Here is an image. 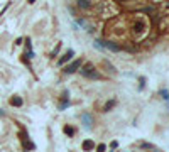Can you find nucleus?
I'll return each instance as SVG.
<instances>
[{
  "mask_svg": "<svg viewBox=\"0 0 169 152\" xmlns=\"http://www.w3.org/2000/svg\"><path fill=\"white\" fill-rule=\"evenodd\" d=\"M81 68V66H80ZM81 76H85V78H90V80H100L102 75L95 69V66L92 63H86L83 68H81Z\"/></svg>",
  "mask_w": 169,
  "mask_h": 152,
  "instance_id": "1",
  "label": "nucleus"
},
{
  "mask_svg": "<svg viewBox=\"0 0 169 152\" xmlns=\"http://www.w3.org/2000/svg\"><path fill=\"white\" fill-rule=\"evenodd\" d=\"M100 44H102L103 49H107V51H112V52H120L122 51L120 44L113 42V41H100Z\"/></svg>",
  "mask_w": 169,
  "mask_h": 152,
  "instance_id": "2",
  "label": "nucleus"
},
{
  "mask_svg": "<svg viewBox=\"0 0 169 152\" xmlns=\"http://www.w3.org/2000/svg\"><path fill=\"white\" fill-rule=\"evenodd\" d=\"M132 31H134V34H135V36L142 34V32L146 31V22H144L142 19H137V20H135V24L132 26Z\"/></svg>",
  "mask_w": 169,
  "mask_h": 152,
  "instance_id": "3",
  "label": "nucleus"
},
{
  "mask_svg": "<svg viewBox=\"0 0 169 152\" xmlns=\"http://www.w3.org/2000/svg\"><path fill=\"white\" fill-rule=\"evenodd\" d=\"M80 66H81V59H76V61H73L71 64H68V66L64 68V73H66V75H73Z\"/></svg>",
  "mask_w": 169,
  "mask_h": 152,
  "instance_id": "4",
  "label": "nucleus"
},
{
  "mask_svg": "<svg viewBox=\"0 0 169 152\" xmlns=\"http://www.w3.org/2000/svg\"><path fill=\"white\" fill-rule=\"evenodd\" d=\"M73 56H75V51H73V49H68V51L64 52V56L61 57L59 61H57V66H63V64H64V63H68V61L71 59Z\"/></svg>",
  "mask_w": 169,
  "mask_h": 152,
  "instance_id": "5",
  "label": "nucleus"
},
{
  "mask_svg": "<svg viewBox=\"0 0 169 152\" xmlns=\"http://www.w3.org/2000/svg\"><path fill=\"white\" fill-rule=\"evenodd\" d=\"M81 122H83V127H85L86 130L92 129L93 120H92V115H90V113H83V115H81Z\"/></svg>",
  "mask_w": 169,
  "mask_h": 152,
  "instance_id": "6",
  "label": "nucleus"
},
{
  "mask_svg": "<svg viewBox=\"0 0 169 152\" xmlns=\"http://www.w3.org/2000/svg\"><path fill=\"white\" fill-rule=\"evenodd\" d=\"M69 106V93L64 91L63 95H61V103H59V110H64Z\"/></svg>",
  "mask_w": 169,
  "mask_h": 152,
  "instance_id": "7",
  "label": "nucleus"
},
{
  "mask_svg": "<svg viewBox=\"0 0 169 152\" xmlns=\"http://www.w3.org/2000/svg\"><path fill=\"white\" fill-rule=\"evenodd\" d=\"M78 7L81 10H90L92 9V2L90 0H78Z\"/></svg>",
  "mask_w": 169,
  "mask_h": 152,
  "instance_id": "8",
  "label": "nucleus"
},
{
  "mask_svg": "<svg viewBox=\"0 0 169 152\" xmlns=\"http://www.w3.org/2000/svg\"><path fill=\"white\" fill-rule=\"evenodd\" d=\"M22 103H24V101H22V98H20V96L10 98V105L12 106H22Z\"/></svg>",
  "mask_w": 169,
  "mask_h": 152,
  "instance_id": "9",
  "label": "nucleus"
},
{
  "mask_svg": "<svg viewBox=\"0 0 169 152\" xmlns=\"http://www.w3.org/2000/svg\"><path fill=\"white\" fill-rule=\"evenodd\" d=\"M92 149H95V142L93 140H85L83 142V150H92Z\"/></svg>",
  "mask_w": 169,
  "mask_h": 152,
  "instance_id": "10",
  "label": "nucleus"
},
{
  "mask_svg": "<svg viewBox=\"0 0 169 152\" xmlns=\"http://www.w3.org/2000/svg\"><path fill=\"white\" fill-rule=\"evenodd\" d=\"M76 24H78V26H80V27H85L86 31H92V27L88 26V22H86L85 19H78V20H76Z\"/></svg>",
  "mask_w": 169,
  "mask_h": 152,
  "instance_id": "11",
  "label": "nucleus"
},
{
  "mask_svg": "<svg viewBox=\"0 0 169 152\" xmlns=\"http://www.w3.org/2000/svg\"><path fill=\"white\" fill-rule=\"evenodd\" d=\"M64 134L69 135V137H73V135H75V129H73V127H68V125H66V127H64Z\"/></svg>",
  "mask_w": 169,
  "mask_h": 152,
  "instance_id": "12",
  "label": "nucleus"
},
{
  "mask_svg": "<svg viewBox=\"0 0 169 152\" xmlns=\"http://www.w3.org/2000/svg\"><path fill=\"white\" fill-rule=\"evenodd\" d=\"M113 106H115V100H110L108 103H107V105L103 106V112H108L110 108H113Z\"/></svg>",
  "mask_w": 169,
  "mask_h": 152,
  "instance_id": "13",
  "label": "nucleus"
},
{
  "mask_svg": "<svg viewBox=\"0 0 169 152\" xmlns=\"http://www.w3.org/2000/svg\"><path fill=\"white\" fill-rule=\"evenodd\" d=\"M161 96L164 98V101H167V100H169V91H167L166 88H162V90H161Z\"/></svg>",
  "mask_w": 169,
  "mask_h": 152,
  "instance_id": "14",
  "label": "nucleus"
},
{
  "mask_svg": "<svg viewBox=\"0 0 169 152\" xmlns=\"http://www.w3.org/2000/svg\"><path fill=\"white\" fill-rule=\"evenodd\" d=\"M141 149H154V145L149 144V142H142L141 144Z\"/></svg>",
  "mask_w": 169,
  "mask_h": 152,
  "instance_id": "15",
  "label": "nucleus"
},
{
  "mask_svg": "<svg viewBox=\"0 0 169 152\" xmlns=\"http://www.w3.org/2000/svg\"><path fill=\"white\" fill-rule=\"evenodd\" d=\"M97 149L102 152V150H105V149H107V145H105V144H100V145H97Z\"/></svg>",
  "mask_w": 169,
  "mask_h": 152,
  "instance_id": "16",
  "label": "nucleus"
},
{
  "mask_svg": "<svg viewBox=\"0 0 169 152\" xmlns=\"http://www.w3.org/2000/svg\"><path fill=\"white\" fill-rule=\"evenodd\" d=\"M110 147H112V149H117V147H118V142H117V140H113L112 144H110Z\"/></svg>",
  "mask_w": 169,
  "mask_h": 152,
  "instance_id": "17",
  "label": "nucleus"
},
{
  "mask_svg": "<svg viewBox=\"0 0 169 152\" xmlns=\"http://www.w3.org/2000/svg\"><path fill=\"white\" fill-rule=\"evenodd\" d=\"M36 2V0H29V3H34Z\"/></svg>",
  "mask_w": 169,
  "mask_h": 152,
  "instance_id": "18",
  "label": "nucleus"
}]
</instances>
